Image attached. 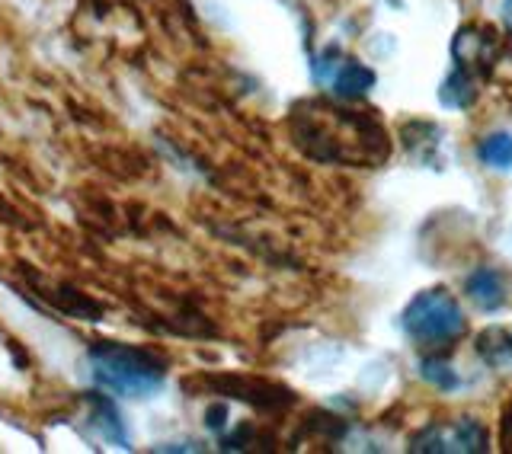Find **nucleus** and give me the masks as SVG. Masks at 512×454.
I'll return each instance as SVG.
<instances>
[{"label":"nucleus","mask_w":512,"mask_h":454,"mask_svg":"<svg viewBox=\"0 0 512 454\" xmlns=\"http://www.w3.org/2000/svg\"><path fill=\"white\" fill-rule=\"evenodd\" d=\"M93 381L119 397H151L167 381V362L151 349L96 343L90 346Z\"/></svg>","instance_id":"obj_1"},{"label":"nucleus","mask_w":512,"mask_h":454,"mask_svg":"<svg viewBox=\"0 0 512 454\" xmlns=\"http://www.w3.org/2000/svg\"><path fill=\"white\" fill-rule=\"evenodd\" d=\"M404 330L416 346L423 349H448L468 330L461 304L445 288L420 291L404 311Z\"/></svg>","instance_id":"obj_2"},{"label":"nucleus","mask_w":512,"mask_h":454,"mask_svg":"<svg viewBox=\"0 0 512 454\" xmlns=\"http://www.w3.org/2000/svg\"><path fill=\"white\" fill-rule=\"evenodd\" d=\"M413 451H487V432L474 419H458L452 426H432L416 435Z\"/></svg>","instance_id":"obj_3"},{"label":"nucleus","mask_w":512,"mask_h":454,"mask_svg":"<svg viewBox=\"0 0 512 454\" xmlns=\"http://www.w3.org/2000/svg\"><path fill=\"white\" fill-rule=\"evenodd\" d=\"M212 384L221 394L247 400V403H253V407H263V410H279V407H285V403H292V394L282 391V387H276V384H266L260 378L224 375V378H212Z\"/></svg>","instance_id":"obj_4"},{"label":"nucleus","mask_w":512,"mask_h":454,"mask_svg":"<svg viewBox=\"0 0 512 454\" xmlns=\"http://www.w3.org/2000/svg\"><path fill=\"white\" fill-rule=\"evenodd\" d=\"M317 80H327V84L333 87L336 96H343V100H359V96H365L368 90L375 87V71H368L365 64L359 61H330V71H320Z\"/></svg>","instance_id":"obj_5"},{"label":"nucleus","mask_w":512,"mask_h":454,"mask_svg":"<svg viewBox=\"0 0 512 454\" xmlns=\"http://www.w3.org/2000/svg\"><path fill=\"white\" fill-rule=\"evenodd\" d=\"M452 52H455V61H458V68L464 71H487L490 68V61L496 55V36L487 29H461L458 36H455V45H452Z\"/></svg>","instance_id":"obj_6"},{"label":"nucleus","mask_w":512,"mask_h":454,"mask_svg":"<svg viewBox=\"0 0 512 454\" xmlns=\"http://www.w3.org/2000/svg\"><path fill=\"white\" fill-rule=\"evenodd\" d=\"M464 295H468L480 311H500L509 298V291L500 272L493 266H480L468 275V282H464Z\"/></svg>","instance_id":"obj_7"},{"label":"nucleus","mask_w":512,"mask_h":454,"mask_svg":"<svg viewBox=\"0 0 512 454\" xmlns=\"http://www.w3.org/2000/svg\"><path fill=\"white\" fill-rule=\"evenodd\" d=\"M90 407H93V426L100 429V435L116 448H128L132 439H128V432L122 426V416L116 410V403L106 400V397H90Z\"/></svg>","instance_id":"obj_8"},{"label":"nucleus","mask_w":512,"mask_h":454,"mask_svg":"<svg viewBox=\"0 0 512 454\" xmlns=\"http://www.w3.org/2000/svg\"><path fill=\"white\" fill-rule=\"evenodd\" d=\"M477 352L487 365L506 368L512 362V336L503 327H490L487 333L477 336Z\"/></svg>","instance_id":"obj_9"},{"label":"nucleus","mask_w":512,"mask_h":454,"mask_svg":"<svg viewBox=\"0 0 512 454\" xmlns=\"http://www.w3.org/2000/svg\"><path fill=\"white\" fill-rule=\"evenodd\" d=\"M442 103L452 106V109H468L474 100H477V84H474V74L464 71V68H455V74L445 80L442 90Z\"/></svg>","instance_id":"obj_10"},{"label":"nucleus","mask_w":512,"mask_h":454,"mask_svg":"<svg viewBox=\"0 0 512 454\" xmlns=\"http://www.w3.org/2000/svg\"><path fill=\"white\" fill-rule=\"evenodd\" d=\"M477 157H480V164H487L493 170H509L512 167V135H506V132L487 135L477 144Z\"/></svg>","instance_id":"obj_11"},{"label":"nucleus","mask_w":512,"mask_h":454,"mask_svg":"<svg viewBox=\"0 0 512 454\" xmlns=\"http://www.w3.org/2000/svg\"><path fill=\"white\" fill-rule=\"evenodd\" d=\"M423 378L429 384H436L439 391H452V387L458 384V378L452 375V368L445 365V359H426L423 362Z\"/></svg>","instance_id":"obj_12"},{"label":"nucleus","mask_w":512,"mask_h":454,"mask_svg":"<svg viewBox=\"0 0 512 454\" xmlns=\"http://www.w3.org/2000/svg\"><path fill=\"white\" fill-rule=\"evenodd\" d=\"M205 416H208V419H205L208 429H215V432H218V429H224V419H228V410H224L221 403H215V407L208 410Z\"/></svg>","instance_id":"obj_13"},{"label":"nucleus","mask_w":512,"mask_h":454,"mask_svg":"<svg viewBox=\"0 0 512 454\" xmlns=\"http://www.w3.org/2000/svg\"><path fill=\"white\" fill-rule=\"evenodd\" d=\"M503 7H506V10H503V13H506V23H509V29H512V0H506Z\"/></svg>","instance_id":"obj_14"}]
</instances>
